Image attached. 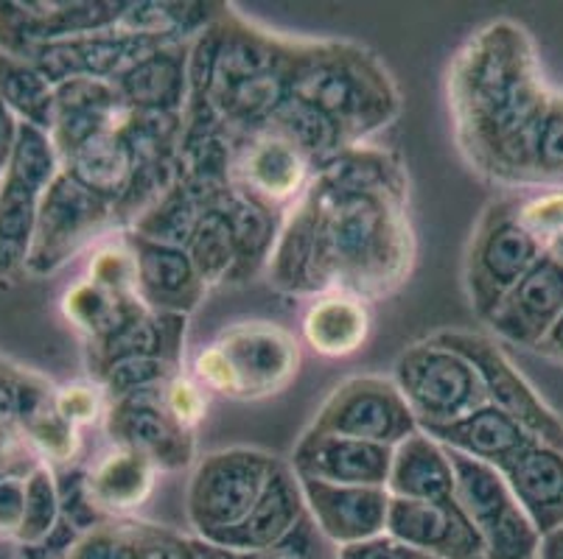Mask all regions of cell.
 Instances as JSON below:
<instances>
[{
  "instance_id": "6da1fadb",
  "label": "cell",
  "mask_w": 563,
  "mask_h": 559,
  "mask_svg": "<svg viewBox=\"0 0 563 559\" xmlns=\"http://www.w3.org/2000/svg\"><path fill=\"white\" fill-rule=\"evenodd\" d=\"M539 51L514 20H490L452 56L446 99L454 141L479 177L532 188L536 132L550 104Z\"/></svg>"
},
{
  "instance_id": "7a4b0ae2",
  "label": "cell",
  "mask_w": 563,
  "mask_h": 559,
  "mask_svg": "<svg viewBox=\"0 0 563 559\" xmlns=\"http://www.w3.org/2000/svg\"><path fill=\"white\" fill-rule=\"evenodd\" d=\"M295 43L224 7L191 43L183 141L211 135L233 141L261 130L286 99V68Z\"/></svg>"
},
{
  "instance_id": "3957f363",
  "label": "cell",
  "mask_w": 563,
  "mask_h": 559,
  "mask_svg": "<svg viewBox=\"0 0 563 559\" xmlns=\"http://www.w3.org/2000/svg\"><path fill=\"white\" fill-rule=\"evenodd\" d=\"M295 208L309 230L317 297L342 291L376 302L409 280L415 235L407 199L336 191L314 179Z\"/></svg>"
},
{
  "instance_id": "277c9868",
  "label": "cell",
  "mask_w": 563,
  "mask_h": 559,
  "mask_svg": "<svg viewBox=\"0 0 563 559\" xmlns=\"http://www.w3.org/2000/svg\"><path fill=\"white\" fill-rule=\"evenodd\" d=\"M286 96L334 123L347 146H362L401 115V92L373 51L345 40H298L286 68Z\"/></svg>"
},
{
  "instance_id": "5b68a950",
  "label": "cell",
  "mask_w": 563,
  "mask_h": 559,
  "mask_svg": "<svg viewBox=\"0 0 563 559\" xmlns=\"http://www.w3.org/2000/svg\"><path fill=\"white\" fill-rule=\"evenodd\" d=\"M519 197L508 193L485 204L465 255V291L479 320H488L521 277L544 258L539 241L519 222Z\"/></svg>"
},
{
  "instance_id": "8992f818",
  "label": "cell",
  "mask_w": 563,
  "mask_h": 559,
  "mask_svg": "<svg viewBox=\"0 0 563 559\" xmlns=\"http://www.w3.org/2000/svg\"><path fill=\"white\" fill-rule=\"evenodd\" d=\"M278 456L258 448L213 450L194 468L188 481V521L199 540L211 543L235 529L258 504Z\"/></svg>"
},
{
  "instance_id": "52a82bcc",
  "label": "cell",
  "mask_w": 563,
  "mask_h": 559,
  "mask_svg": "<svg viewBox=\"0 0 563 559\" xmlns=\"http://www.w3.org/2000/svg\"><path fill=\"white\" fill-rule=\"evenodd\" d=\"M59 171L63 163L51 135L20 123L12 160L0 174V277L25 271L40 208Z\"/></svg>"
},
{
  "instance_id": "ba28073f",
  "label": "cell",
  "mask_w": 563,
  "mask_h": 559,
  "mask_svg": "<svg viewBox=\"0 0 563 559\" xmlns=\"http://www.w3.org/2000/svg\"><path fill=\"white\" fill-rule=\"evenodd\" d=\"M398 392L407 400L418 428H438L463 420L488 403L477 369L460 353L418 342L398 356L393 372Z\"/></svg>"
},
{
  "instance_id": "9c48e42d",
  "label": "cell",
  "mask_w": 563,
  "mask_h": 559,
  "mask_svg": "<svg viewBox=\"0 0 563 559\" xmlns=\"http://www.w3.org/2000/svg\"><path fill=\"white\" fill-rule=\"evenodd\" d=\"M112 204L81 188L65 171L56 174L43 208L37 215L32 253L25 260L29 277H51L79 258L87 249H96L107 235H115Z\"/></svg>"
},
{
  "instance_id": "30bf717a",
  "label": "cell",
  "mask_w": 563,
  "mask_h": 559,
  "mask_svg": "<svg viewBox=\"0 0 563 559\" xmlns=\"http://www.w3.org/2000/svg\"><path fill=\"white\" fill-rule=\"evenodd\" d=\"M454 468V501L485 540V559H539L541 532L514 499L501 470L446 448Z\"/></svg>"
},
{
  "instance_id": "8fae6325",
  "label": "cell",
  "mask_w": 563,
  "mask_h": 559,
  "mask_svg": "<svg viewBox=\"0 0 563 559\" xmlns=\"http://www.w3.org/2000/svg\"><path fill=\"white\" fill-rule=\"evenodd\" d=\"M427 342L460 353L471 367L477 369L488 403L525 425L536 443L550 445L563 454V420L514 367V361L496 347L494 338L471 331H438Z\"/></svg>"
},
{
  "instance_id": "7c38bea8",
  "label": "cell",
  "mask_w": 563,
  "mask_h": 559,
  "mask_svg": "<svg viewBox=\"0 0 563 559\" xmlns=\"http://www.w3.org/2000/svg\"><path fill=\"white\" fill-rule=\"evenodd\" d=\"M309 431L396 448L418 431V420L412 417L393 378L356 376L342 381L325 398Z\"/></svg>"
},
{
  "instance_id": "4fadbf2b",
  "label": "cell",
  "mask_w": 563,
  "mask_h": 559,
  "mask_svg": "<svg viewBox=\"0 0 563 559\" xmlns=\"http://www.w3.org/2000/svg\"><path fill=\"white\" fill-rule=\"evenodd\" d=\"M314 177L303 154L266 126L230 141V185L280 219L306 197Z\"/></svg>"
},
{
  "instance_id": "5bb4252c",
  "label": "cell",
  "mask_w": 563,
  "mask_h": 559,
  "mask_svg": "<svg viewBox=\"0 0 563 559\" xmlns=\"http://www.w3.org/2000/svg\"><path fill=\"white\" fill-rule=\"evenodd\" d=\"M130 0H9L0 3V51L32 62L37 48L115 29Z\"/></svg>"
},
{
  "instance_id": "9a60e30c",
  "label": "cell",
  "mask_w": 563,
  "mask_h": 559,
  "mask_svg": "<svg viewBox=\"0 0 563 559\" xmlns=\"http://www.w3.org/2000/svg\"><path fill=\"white\" fill-rule=\"evenodd\" d=\"M217 345L233 364L242 400L273 398L298 378L300 342L275 322H235L219 333Z\"/></svg>"
},
{
  "instance_id": "2e32d148",
  "label": "cell",
  "mask_w": 563,
  "mask_h": 559,
  "mask_svg": "<svg viewBox=\"0 0 563 559\" xmlns=\"http://www.w3.org/2000/svg\"><path fill=\"white\" fill-rule=\"evenodd\" d=\"M101 425L110 445L146 456L161 473L188 468L197 454V434L174 423L161 392L112 400Z\"/></svg>"
},
{
  "instance_id": "e0dca14e",
  "label": "cell",
  "mask_w": 563,
  "mask_h": 559,
  "mask_svg": "<svg viewBox=\"0 0 563 559\" xmlns=\"http://www.w3.org/2000/svg\"><path fill=\"white\" fill-rule=\"evenodd\" d=\"M168 43H157L150 37H137L130 31L104 29L79 34V37L56 40L43 45L32 56V65L51 81L54 87L76 79L93 81H115L130 65L143 59L152 51L163 48Z\"/></svg>"
},
{
  "instance_id": "ac0fdd59",
  "label": "cell",
  "mask_w": 563,
  "mask_h": 559,
  "mask_svg": "<svg viewBox=\"0 0 563 559\" xmlns=\"http://www.w3.org/2000/svg\"><path fill=\"white\" fill-rule=\"evenodd\" d=\"M7 364V372L14 387V420L23 431L25 443L54 473L79 465L81 434L74 423L63 417L56 406V387H51L43 376L23 369L18 364Z\"/></svg>"
},
{
  "instance_id": "d6986e66",
  "label": "cell",
  "mask_w": 563,
  "mask_h": 559,
  "mask_svg": "<svg viewBox=\"0 0 563 559\" xmlns=\"http://www.w3.org/2000/svg\"><path fill=\"white\" fill-rule=\"evenodd\" d=\"M387 535L434 559H485L483 535L454 499H390Z\"/></svg>"
},
{
  "instance_id": "ffe728a7",
  "label": "cell",
  "mask_w": 563,
  "mask_h": 559,
  "mask_svg": "<svg viewBox=\"0 0 563 559\" xmlns=\"http://www.w3.org/2000/svg\"><path fill=\"white\" fill-rule=\"evenodd\" d=\"M291 470L303 479L345 487H384L390 479L393 448L365 439L317 434L306 428L289 459Z\"/></svg>"
},
{
  "instance_id": "44dd1931",
  "label": "cell",
  "mask_w": 563,
  "mask_h": 559,
  "mask_svg": "<svg viewBox=\"0 0 563 559\" xmlns=\"http://www.w3.org/2000/svg\"><path fill=\"white\" fill-rule=\"evenodd\" d=\"M561 316L563 264L544 255L499 302V308L485 320V325L510 345L536 350Z\"/></svg>"
},
{
  "instance_id": "7402d4cb",
  "label": "cell",
  "mask_w": 563,
  "mask_h": 559,
  "mask_svg": "<svg viewBox=\"0 0 563 559\" xmlns=\"http://www.w3.org/2000/svg\"><path fill=\"white\" fill-rule=\"evenodd\" d=\"M298 479L306 510L336 548L371 540L387 532L390 492L384 487L325 484V481L303 479V476Z\"/></svg>"
},
{
  "instance_id": "603a6c76",
  "label": "cell",
  "mask_w": 563,
  "mask_h": 559,
  "mask_svg": "<svg viewBox=\"0 0 563 559\" xmlns=\"http://www.w3.org/2000/svg\"><path fill=\"white\" fill-rule=\"evenodd\" d=\"M137 266V300L157 314L188 316L197 311L208 286L202 283L188 249L157 244L124 233Z\"/></svg>"
},
{
  "instance_id": "cb8c5ba5",
  "label": "cell",
  "mask_w": 563,
  "mask_h": 559,
  "mask_svg": "<svg viewBox=\"0 0 563 559\" xmlns=\"http://www.w3.org/2000/svg\"><path fill=\"white\" fill-rule=\"evenodd\" d=\"M126 112L130 110L124 107L112 81L76 79L56 87L51 143L59 154V163L90 137L101 135V132L121 130L126 121Z\"/></svg>"
},
{
  "instance_id": "d4e9b609",
  "label": "cell",
  "mask_w": 563,
  "mask_h": 559,
  "mask_svg": "<svg viewBox=\"0 0 563 559\" xmlns=\"http://www.w3.org/2000/svg\"><path fill=\"white\" fill-rule=\"evenodd\" d=\"M188 62H191V43L163 45L130 65L112 85L130 112L183 115L191 92Z\"/></svg>"
},
{
  "instance_id": "484cf974",
  "label": "cell",
  "mask_w": 563,
  "mask_h": 559,
  "mask_svg": "<svg viewBox=\"0 0 563 559\" xmlns=\"http://www.w3.org/2000/svg\"><path fill=\"white\" fill-rule=\"evenodd\" d=\"M303 515L306 499L303 490H300L298 473L291 470L289 461L278 459L253 512L235 529L224 532V535H219L211 543L219 548H230V551L242 554L266 551V548H273L275 543L284 540L291 526Z\"/></svg>"
},
{
  "instance_id": "4316f807",
  "label": "cell",
  "mask_w": 563,
  "mask_h": 559,
  "mask_svg": "<svg viewBox=\"0 0 563 559\" xmlns=\"http://www.w3.org/2000/svg\"><path fill=\"white\" fill-rule=\"evenodd\" d=\"M161 470L135 450L110 445L104 454L85 461V490L107 521H130L152 499Z\"/></svg>"
},
{
  "instance_id": "83f0119b",
  "label": "cell",
  "mask_w": 563,
  "mask_h": 559,
  "mask_svg": "<svg viewBox=\"0 0 563 559\" xmlns=\"http://www.w3.org/2000/svg\"><path fill=\"white\" fill-rule=\"evenodd\" d=\"M188 316L180 314H157V311H143L137 320L112 333L104 342L85 345L87 369L90 381H99L112 364L124 358H163L177 367H183V347H186Z\"/></svg>"
},
{
  "instance_id": "f1b7e54d",
  "label": "cell",
  "mask_w": 563,
  "mask_h": 559,
  "mask_svg": "<svg viewBox=\"0 0 563 559\" xmlns=\"http://www.w3.org/2000/svg\"><path fill=\"white\" fill-rule=\"evenodd\" d=\"M514 499L541 537L563 526V454L532 443L501 468Z\"/></svg>"
},
{
  "instance_id": "f546056e",
  "label": "cell",
  "mask_w": 563,
  "mask_h": 559,
  "mask_svg": "<svg viewBox=\"0 0 563 559\" xmlns=\"http://www.w3.org/2000/svg\"><path fill=\"white\" fill-rule=\"evenodd\" d=\"M421 431H427L429 437L438 439L440 445H446V448L457 450L463 456H471V459L485 461V465L496 470L505 468L521 450L536 443L525 425L516 423L510 414L496 409L494 403H485V406L465 414L457 423Z\"/></svg>"
},
{
  "instance_id": "4dcf8cb0",
  "label": "cell",
  "mask_w": 563,
  "mask_h": 559,
  "mask_svg": "<svg viewBox=\"0 0 563 559\" xmlns=\"http://www.w3.org/2000/svg\"><path fill=\"white\" fill-rule=\"evenodd\" d=\"M390 499L401 501H449L454 499V468L446 445L429 437L427 431H415L393 448Z\"/></svg>"
},
{
  "instance_id": "1f68e13d",
  "label": "cell",
  "mask_w": 563,
  "mask_h": 559,
  "mask_svg": "<svg viewBox=\"0 0 563 559\" xmlns=\"http://www.w3.org/2000/svg\"><path fill=\"white\" fill-rule=\"evenodd\" d=\"M300 336L317 356L345 358L360 353L371 336L367 302L342 291L314 297L300 320Z\"/></svg>"
},
{
  "instance_id": "d6a6232c",
  "label": "cell",
  "mask_w": 563,
  "mask_h": 559,
  "mask_svg": "<svg viewBox=\"0 0 563 559\" xmlns=\"http://www.w3.org/2000/svg\"><path fill=\"white\" fill-rule=\"evenodd\" d=\"M137 168V154L121 130L101 132L81 143L63 160V171L74 177L81 188L115 208L130 188Z\"/></svg>"
},
{
  "instance_id": "836d02e7",
  "label": "cell",
  "mask_w": 563,
  "mask_h": 559,
  "mask_svg": "<svg viewBox=\"0 0 563 559\" xmlns=\"http://www.w3.org/2000/svg\"><path fill=\"white\" fill-rule=\"evenodd\" d=\"M217 208L228 215L230 233H233L235 244V271L230 283H250L253 277L266 271V266L273 260L275 244H278L280 227H284V219L269 213L266 208H261L258 202H253L250 197L239 193L235 188H230V191L224 193V199Z\"/></svg>"
},
{
  "instance_id": "e575fe53",
  "label": "cell",
  "mask_w": 563,
  "mask_h": 559,
  "mask_svg": "<svg viewBox=\"0 0 563 559\" xmlns=\"http://www.w3.org/2000/svg\"><path fill=\"white\" fill-rule=\"evenodd\" d=\"M314 179L336 191L384 193L409 202V179L401 157L390 148L371 146V143L345 148L329 166L320 168Z\"/></svg>"
},
{
  "instance_id": "d590c367",
  "label": "cell",
  "mask_w": 563,
  "mask_h": 559,
  "mask_svg": "<svg viewBox=\"0 0 563 559\" xmlns=\"http://www.w3.org/2000/svg\"><path fill=\"white\" fill-rule=\"evenodd\" d=\"M228 3H172V0H130L118 29L157 43H194Z\"/></svg>"
},
{
  "instance_id": "8d00e7d4",
  "label": "cell",
  "mask_w": 563,
  "mask_h": 559,
  "mask_svg": "<svg viewBox=\"0 0 563 559\" xmlns=\"http://www.w3.org/2000/svg\"><path fill=\"white\" fill-rule=\"evenodd\" d=\"M143 311L146 305L137 297H115L90 283L87 277H79L63 294V316L85 338V345L104 342L112 333L137 320Z\"/></svg>"
},
{
  "instance_id": "74e56055",
  "label": "cell",
  "mask_w": 563,
  "mask_h": 559,
  "mask_svg": "<svg viewBox=\"0 0 563 559\" xmlns=\"http://www.w3.org/2000/svg\"><path fill=\"white\" fill-rule=\"evenodd\" d=\"M264 126L298 148L311 163L314 174L329 166L334 157H340L345 148H351L329 118L317 112L314 107L295 99V96H286Z\"/></svg>"
},
{
  "instance_id": "f35d334b",
  "label": "cell",
  "mask_w": 563,
  "mask_h": 559,
  "mask_svg": "<svg viewBox=\"0 0 563 559\" xmlns=\"http://www.w3.org/2000/svg\"><path fill=\"white\" fill-rule=\"evenodd\" d=\"M0 101L25 126L51 135L54 130L56 87L34 68L32 62L0 51Z\"/></svg>"
},
{
  "instance_id": "ab89813d",
  "label": "cell",
  "mask_w": 563,
  "mask_h": 559,
  "mask_svg": "<svg viewBox=\"0 0 563 559\" xmlns=\"http://www.w3.org/2000/svg\"><path fill=\"white\" fill-rule=\"evenodd\" d=\"M202 215V202L188 191L180 179H174L172 188L126 233H135L146 241H157V244L188 249L194 230H197Z\"/></svg>"
},
{
  "instance_id": "60d3db41",
  "label": "cell",
  "mask_w": 563,
  "mask_h": 559,
  "mask_svg": "<svg viewBox=\"0 0 563 559\" xmlns=\"http://www.w3.org/2000/svg\"><path fill=\"white\" fill-rule=\"evenodd\" d=\"M188 255H191L194 266H197L199 277H202V283L208 289L233 280L235 244L233 233H230L228 215L222 210H205V215L199 219L197 230L191 235V244H188Z\"/></svg>"
},
{
  "instance_id": "b9f144b4",
  "label": "cell",
  "mask_w": 563,
  "mask_h": 559,
  "mask_svg": "<svg viewBox=\"0 0 563 559\" xmlns=\"http://www.w3.org/2000/svg\"><path fill=\"white\" fill-rule=\"evenodd\" d=\"M59 521H63V506H59L56 473L48 465H40L25 476V515L14 546H34L45 540Z\"/></svg>"
},
{
  "instance_id": "7bdbcfd3",
  "label": "cell",
  "mask_w": 563,
  "mask_h": 559,
  "mask_svg": "<svg viewBox=\"0 0 563 559\" xmlns=\"http://www.w3.org/2000/svg\"><path fill=\"white\" fill-rule=\"evenodd\" d=\"M177 372H183V367L163 358H124L112 364L96 383H101L107 400L112 403V400L135 398V394L161 392Z\"/></svg>"
},
{
  "instance_id": "ee69618b",
  "label": "cell",
  "mask_w": 563,
  "mask_h": 559,
  "mask_svg": "<svg viewBox=\"0 0 563 559\" xmlns=\"http://www.w3.org/2000/svg\"><path fill=\"white\" fill-rule=\"evenodd\" d=\"M532 188L541 191L563 188V92H552L536 132Z\"/></svg>"
},
{
  "instance_id": "f6af8a7d",
  "label": "cell",
  "mask_w": 563,
  "mask_h": 559,
  "mask_svg": "<svg viewBox=\"0 0 563 559\" xmlns=\"http://www.w3.org/2000/svg\"><path fill=\"white\" fill-rule=\"evenodd\" d=\"M85 277L115 297H137L135 255H132L124 233H118V238H107L96 246L90 253V260H87Z\"/></svg>"
},
{
  "instance_id": "bcb514c9",
  "label": "cell",
  "mask_w": 563,
  "mask_h": 559,
  "mask_svg": "<svg viewBox=\"0 0 563 559\" xmlns=\"http://www.w3.org/2000/svg\"><path fill=\"white\" fill-rule=\"evenodd\" d=\"M519 222L547 258L563 264V188L519 197Z\"/></svg>"
},
{
  "instance_id": "7dc6e473",
  "label": "cell",
  "mask_w": 563,
  "mask_h": 559,
  "mask_svg": "<svg viewBox=\"0 0 563 559\" xmlns=\"http://www.w3.org/2000/svg\"><path fill=\"white\" fill-rule=\"evenodd\" d=\"M161 400L166 412L172 414V420L180 428L197 434V428L202 425L205 414H208V394H205L202 383L194 376L186 372H177L166 387L161 389Z\"/></svg>"
},
{
  "instance_id": "c3c4849f",
  "label": "cell",
  "mask_w": 563,
  "mask_h": 559,
  "mask_svg": "<svg viewBox=\"0 0 563 559\" xmlns=\"http://www.w3.org/2000/svg\"><path fill=\"white\" fill-rule=\"evenodd\" d=\"M56 406H59V412H63L68 423H74L76 428H85V425L104 423L110 400H107L101 383L76 381L56 389Z\"/></svg>"
},
{
  "instance_id": "681fc988",
  "label": "cell",
  "mask_w": 563,
  "mask_h": 559,
  "mask_svg": "<svg viewBox=\"0 0 563 559\" xmlns=\"http://www.w3.org/2000/svg\"><path fill=\"white\" fill-rule=\"evenodd\" d=\"M191 369H194V378L202 383L205 392H217L222 394V398L242 400V392H239V378H235L233 372V364H230V358L224 356V350L217 345V342H211V345L202 347V350L194 356Z\"/></svg>"
},
{
  "instance_id": "f907efd6",
  "label": "cell",
  "mask_w": 563,
  "mask_h": 559,
  "mask_svg": "<svg viewBox=\"0 0 563 559\" xmlns=\"http://www.w3.org/2000/svg\"><path fill=\"white\" fill-rule=\"evenodd\" d=\"M25 515V479L3 476L0 479V543H18Z\"/></svg>"
},
{
  "instance_id": "816d5d0a",
  "label": "cell",
  "mask_w": 563,
  "mask_h": 559,
  "mask_svg": "<svg viewBox=\"0 0 563 559\" xmlns=\"http://www.w3.org/2000/svg\"><path fill=\"white\" fill-rule=\"evenodd\" d=\"M336 559H434L429 554L418 551V548L407 546V543L396 540L393 535H376L371 540L353 543V546L340 548Z\"/></svg>"
},
{
  "instance_id": "f5cc1de1",
  "label": "cell",
  "mask_w": 563,
  "mask_h": 559,
  "mask_svg": "<svg viewBox=\"0 0 563 559\" xmlns=\"http://www.w3.org/2000/svg\"><path fill=\"white\" fill-rule=\"evenodd\" d=\"M121 526L124 521H110L99 529L81 535L68 559H118V543H121Z\"/></svg>"
},
{
  "instance_id": "db71d44e",
  "label": "cell",
  "mask_w": 563,
  "mask_h": 559,
  "mask_svg": "<svg viewBox=\"0 0 563 559\" xmlns=\"http://www.w3.org/2000/svg\"><path fill=\"white\" fill-rule=\"evenodd\" d=\"M18 135H20V121L12 115V110L0 101V174L7 171L9 160H12Z\"/></svg>"
},
{
  "instance_id": "11a10c76",
  "label": "cell",
  "mask_w": 563,
  "mask_h": 559,
  "mask_svg": "<svg viewBox=\"0 0 563 559\" xmlns=\"http://www.w3.org/2000/svg\"><path fill=\"white\" fill-rule=\"evenodd\" d=\"M536 353L544 358H552V361L563 364V316L555 322V325H552V331L547 333L544 342L536 347Z\"/></svg>"
},
{
  "instance_id": "9f6ffc18",
  "label": "cell",
  "mask_w": 563,
  "mask_h": 559,
  "mask_svg": "<svg viewBox=\"0 0 563 559\" xmlns=\"http://www.w3.org/2000/svg\"><path fill=\"white\" fill-rule=\"evenodd\" d=\"M539 559H563V526L541 537Z\"/></svg>"
},
{
  "instance_id": "6f0895ef",
  "label": "cell",
  "mask_w": 563,
  "mask_h": 559,
  "mask_svg": "<svg viewBox=\"0 0 563 559\" xmlns=\"http://www.w3.org/2000/svg\"><path fill=\"white\" fill-rule=\"evenodd\" d=\"M172 559H205L199 540H183V537H174Z\"/></svg>"
}]
</instances>
